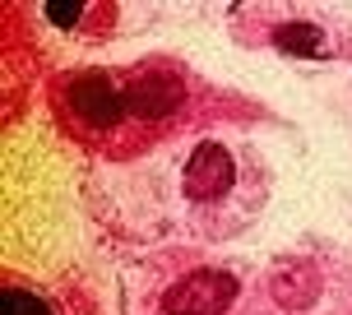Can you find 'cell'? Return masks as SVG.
Instances as JSON below:
<instances>
[{"label": "cell", "mask_w": 352, "mask_h": 315, "mask_svg": "<svg viewBox=\"0 0 352 315\" xmlns=\"http://www.w3.org/2000/svg\"><path fill=\"white\" fill-rule=\"evenodd\" d=\"M176 107H181V79L176 74H135L130 79V111L144 116V121H162V116H172Z\"/></svg>", "instance_id": "277c9868"}, {"label": "cell", "mask_w": 352, "mask_h": 315, "mask_svg": "<svg viewBox=\"0 0 352 315\" xmlns=\"http://www.w3.org/2000/svg\"><path fill=\"white\" fill-rule=\"evenodd\" d=\"M47 19H52L56 28H74V23L84 19V5H74V0H52V5H47Z\"/></svg>", "instance_id": "ba28073f"}, {"label": "cell", "mask_w": 352, "mask_h": 315, "mask_svg": "<svg viewBox=\"0 0 352 315\" xmlns=\"http://www.w3.org/2000/svg\"><path fill=\"white\" fill-rule=\"evenodd\" d=\"M65 102H70V111L84 125H93V130H107V125H121L125 116H135V111H130V79H121V74H111V70L70 74Z\"/></svg>", "instance_id": "6da1fadb"}, {"label": "cell", "mask_w": 352, "mask_h": 315, "mask_svg": "<svg viewBox=\"0 0 352 315\" xmlns=\"http://www.w3.org/2000/svg\"><path fill=\"white\" fill-rule=\"evenodd\" d=\"M236 181V162L223 144H199L190 158H186V172H181V191L190 199H218V195L232 191Z\"/></svg>", "instance_id": "3957f363"}, {"label": "cell", "mask_w": 352, "mask_h": 315, "mask_svg": "<svg viewBox=\"0 0 352 315\" xmlns=\"http://www.w3.org/2000/svg\"><path fill=\"white\" fill-rule=\"evenodd\" d=\"M269 292H274V301H283L287 311H301V306H311L320 292V274H316V264H283V269H274L269 274Z\"/></svg>", "instance_id": "5b68a950"}, {"label": "cell", "mask_w": 352, "mask_h": 315, "mask_svg": "<svg viewBox=\"0 0 352 315\" xmlns=\"http://www.w3.org/2000/svg\"><path fill=\"white\" fill-rule=\"evenodd\" d=\"M274 47H278L283 56H329L324 28H316V23H306V19L278 23V28H274Z\"/></svg>", "instance_id": "8992f818"}, {"label": "cell", "mask_w": 352, "mask_h": 315, "mask_svg": "<svg viewBox=\"0 0 352 315\" xmlns=\"http://www.w3.org/2000/svg\"><path fill=\"white\" fill-rule=\"evenodd\" d=\"M0 315H56L52 301H42L28 287H5L0 292Z\"/></svg>", "instance_id": "52a82bcc"}, {"label": "cell", "mask_w": 352, "mask_h": 315, "mask_svg": "<svg viewBox=\"0 0 352 315\" xmlns=\"http://www.w3.org/2000/svg\"><path fill=\"white\" fill-rule=\"evenodd\" d=\"M241 283L228 269H195L186 279H176L162 292V311L167 315H223L236 301Z\"/></svg>", "instance_id": "7a4b0ae2"}]
</instances>
